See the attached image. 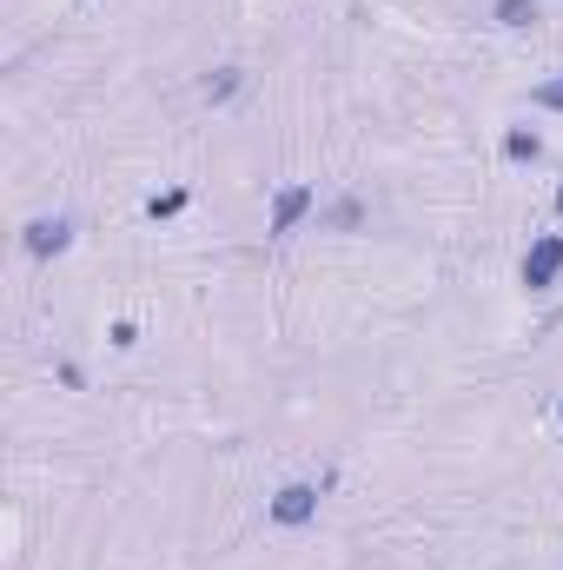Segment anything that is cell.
I'll use <instances>...</instances> for the list:
<instances>
[{
    "label": "cell",
    "mask_w": 563,
    "mask_h": 570,
    "mask_svg": "<svg viewBox=\"0 0 563 570\" xmlns=\"http://www.w3.org/2000/svg\"><path fill=\"white\" fill-rule=\"evenodd\" d=\"M305 219H318V186H312V179H285L279 193L266 199V239L305 233Z\"/></svg>",
    "instance_id": "cell-1"
},
{
    "label": "cell",
    "mask_w": 563,
    "mask_h": 570,
    "mask_svg": "<svg viewBox=\"0 0 563 570\" xmlns=\"http://www.w3.org/2000/svg\"><path fill=\"white\" fill-rule=\"evenodd\" d=\"M517 285L524 292H557L563 285V233H537L531 253L517 259Z\"/></svg>",
    "instance_id": "cell-4"
},
{
    "label": "cell",
    "mask_w": 563,
    "mask_h": 570,
    "mask_svg": "<svg viewBox=\"0 0 563 570\" xmlns=\"http://www.w3.org/2000/svg\"><path fill=\"white\" fill-rule=\"evenodd\" d=\"M557 219H563V186H557Z\"/></svg>",
    "instance_id": "cell-12"
},
{
    "label": "cell",
    "mask_w": 563,
    "mask_h": 570,
    "mask_svg": "<svg viewBox=\"0 0 563 570\" xmlns=\"http://www.w3.org/2000/svg\"><path fill=\"white\" fill-rule=\"evenodd\" d=\"M73 233H80V219H73V213H33V219L20 226V253L47 266V259L73 253Z\"/></svg>",
    "instance_id": "cell-3"
},
{
    "label": "cell",
    "mask_w": 563,
    "mask_h": 570,
    "mask_svg": "<svg viewBox=\"0 0 563 570\" xmlns=\"http://www.w3.org/2000/svg\"><path fill=\"white\" fill-rule=\"evenodd\" d=\"M491 20H497L504 33H531V27L544 20V7H537V0H491Z\"/></svg>",
    "instance_id": "cell-6"
},
{
    "label": "cell",
    "mask_w": 563,
    "mask_h": 570,
    "mask_svg": "<svg viewBox=\"0 0 563 570\" xmlns=\"http://www.w3.org/2000/svg\"><path fill=\"white\" fill-rule=\"evenodd\" d=\"M186 206H192V193H186V186H166V193L146 199V219H179Z\"/></svg>",
    "instance_id": "cell-9"
},
{
    "label": "cell",
    "mask_w": 563,
    "mask_h": 570,
    "mask_svg": "<svg viewBox=\"0 0 563 570\" xmlns=\"http://www.w3.org/2000/svg\"><path fill=\"white\" fill-rule=\"evenodd\" d=\"M107 338H113V352H134V345H140V325H134V318H120Z\"/></svg>",
    "instance_id": "cell-11"
},
{
    "label": "cell",
    "mask_w": 563,
    "mask_h": 570,
    "mask_svg": "<svg viewBox=\"0 0 563 570\" xmlns=\"http://www.w3.org/2000/svg\"><path fill=\"white\" fill-rule=\"evenodd\" d=\"M531 107H537V114H563V67L551 73V80L531 87Z\"/></svg>",
    "instance_id": "cell-10"
},
{
    "label": "cell",
    "mask_w": 563,
    "mask_h": 570,
    "mask_svg": "<svg viewBox=\"0 0 563 570\" xmlns=\"http://www.w3.org/2000/svg\"><path fill=\"white\" fill-rule=\"evenodd\" d=\"M239 87H246V67H219V73H206V80H199L206 107H226V100H239Z\"/></svg>",
    "instance_id": "cell-7"
},
{
    "label": "cell",
    "mask_w": 563,
    "mask_h": 570,
    "mask_svg": "<svg viewBox=\"0 0 563 570\" xmlns=\"http://www.w3.org/2000/svg\"><path fill=\"white\" fill-rule=\"evenodd\" d=\"M318 233H365V199L358 193H338L318 206Z\"/></svg>",
    "instance_id": "cell-5"
},
{
    "label": "cell",
    "mask_w": 563,
    "mask_h": 570,
    "mask_svg": "<svg viewBox=\"0 0 563 570\" xmlns=\"http://www.w3.org/2000/svg\"><path fill=\"white\" fill-rule=\"evenodd\" d=\"M318 504H325V484H312V478H285L279 491L266 498V518H273L279 531H305V524H318Z\"/></svg>",
    "instance_id": "cell-2"
},
{
    "label": "cell",
    "mask_w": 563,
    "mask_h": 570,
    "mask_svg": "<svg viewBox=\"0 0 563 570\" xmlns=\"http://www.w3.org/2000/svg\"><path fill=\"white\" fill-rule=\"evenodd\" d=\"M504 159H511V166H537V159H544V134L511 127V134H504Z\"/></svg>",
    "instance_id": "cell-8"
},
{
    "label": "cell",
    "mask_w": 563,
    "mask_h": 570,
    "mask_svg": "<svg viewBox=\"0 0 563 570\" xmlns=\"http://www.w3.org/2000/svg\"><path fill=\"white\" fill-rule=\"evenodd\" d=\"M557 425H563V399H557Z\"/></svg>",
    "instance_id": "cell-13"
}]
</instances>
